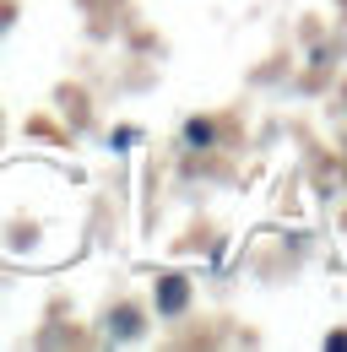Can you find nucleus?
I'll return each mask as SVG.
<instances>
[{
    "label": "nucleus",
    "instance_id": "f257e3e1",
    "mask_svg": "<svg viewBox=\"0 0 347 352\" xmlns=\"http://www.w3.org/2000/svg\"><path fill=\"white\" fill-rule=\"evenodd\" d=\"M185 293H190V287H185V282H179V276H169V282H163V287H158V304H163V309H169V314H174V309L185 304Z\"/></svg>",
    "mask_w": 347,
    "mask_h": 352
},
{
    "label": "nucleus",
    "instance_id": "f03ea898",
    "mask_svg": "<svg viewBox=\"0 0 347 352\" xmlns=\"http://www.w3.org/2000/svg\"><path fill=\"white\" fill-rule=\"evenodd\" d=\"M136 331H141V320H136L130 309H120V314H114V336H136Z\"/></svg>",
    "mask_w": 347,
    "mask_h": 352
},
{
    "label": "nucleus",
    "instance_id": "7ed1b4c3",
    "mask_svg": "<svg viewBox=\"0 0 347 352\" xmlns=\"http://www.w3.org/2000/svg\"><path fill=\"white\" fill-rule=\"evenodd\" d=\"M6 16H11V11H6V6H0V28H6Z\"/></svg>",
    "mask_w": 347,
    "mask_h": 352
}]
</instances>
